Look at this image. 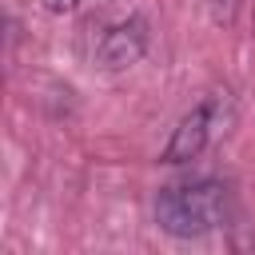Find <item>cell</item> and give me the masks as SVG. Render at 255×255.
<instances>
[{"mask_svg":"<svg viewBox=\"0 0 255 255\" xmlns=\"http://www.w3.org/2000/svg\"><path fill=\"white\" fill-rule=\"evenodd\" d=\"M143 52H147V24H143L139 16H131V20L116 24V28H108V36H104L100 48H96V64H100L104 72H124V68H131Z\"/></svg>","mask_w":255,"mask_h":255,"instance_id":"cell-3","label":"cell"},{"mask_svg":"<svg viewBox=\"0 0 255 255\" xmlns=\"http://www.w3.org/2000/svg\"><path fill=\"white\" fill-rule=\"evenodd\" d=\"M76 4H80V0H44V8H48L52 16H64V12H76Z\"/></svg>","mask_w":255,"mask_h":255,"instance_id":"cell-5","label":"cell"},{"mask_svg":"<svg viewBox=\"0 0 255 255\" xmlns=\"http://www.w3.org/2000/svg\"><path fill=\"white\" fill-rule=\"evenodd\" d=\"M227 96V92H223ZM223 96H211V100H203L199 108H191L183 120H179V128L171 131V139H167V147H163V163H187V159H195L203 147H207V139H211V131H219L215 124H219V112H223Z\"/></svg>","mask_w":255,"mask_h":255,"instance_id":"cell-2","label":"cell"},{"mask_svg":"<svg viewBox=\"0 0 255 255\" xmlns=\"http://www.w3.org/2000/svg\"><path fill=\"white\" fill-rule=\"evenodd\" d=\"M155 223L175 239H199L227 223V187L215 179L163 187L155 195Z\"/></svg>","mask_w":255,"mask_h":255,"instance_id":"cell-1","label":"cell"},{"mask_svg":"<svg viewBox=\"0 0 255 255\" xmlns=\"http://www.w3.org/2000/svg\"><path fill=\"white\" fill-rule=\"evenodd\" d=\"M235 4H239V0H207V12H211L215 24H227V20L235 16Z\"/></svg>","mask_w":255,"mask_h":255,"instance_id":"cell-4","label":"cell"}]
</instances>
